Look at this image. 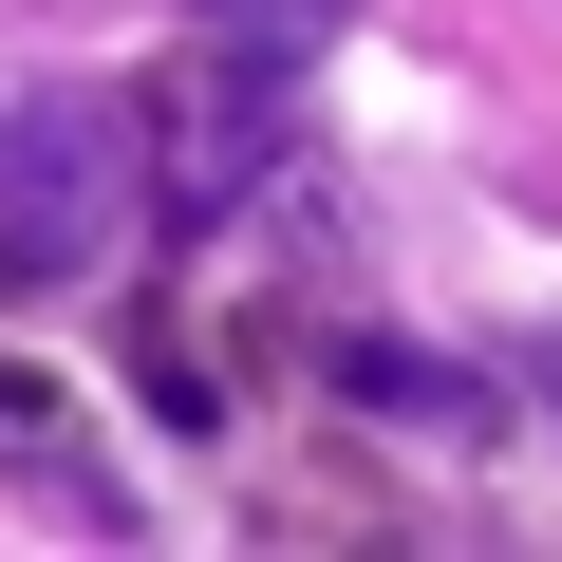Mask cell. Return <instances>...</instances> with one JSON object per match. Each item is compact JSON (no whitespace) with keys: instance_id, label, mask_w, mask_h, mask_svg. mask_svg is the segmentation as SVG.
Wrapping results in <instances>:
<instances>
[{"instance_id":"7a4b0ae2","label":"cell","mask_w":562,"mask_h":562,"mask_svg":"<svg viewBox=\"0 0 562 562\" xmlns=\"http://www.w3.org/2000/svg\"><path fill=\"white\" fill-rule=\"evenodd\" d=\"M225 20H244V38H319L338 0H225Z\"/></svg>"},{"instance_id":"6da1fadb","label":"cell","mask_w":562,"mask_h":562,"mask_svg":"<svg viewBox=\"0 0 562 562\" xmlns=\"http://www.w3.org/2000/svg\"><path fill=\"white\" fill-rule=\"evenodd\" d=\"M0 225H20V262H76V225H94V132L76 113L0 132Z\"/></svg>"}]
</instances>
